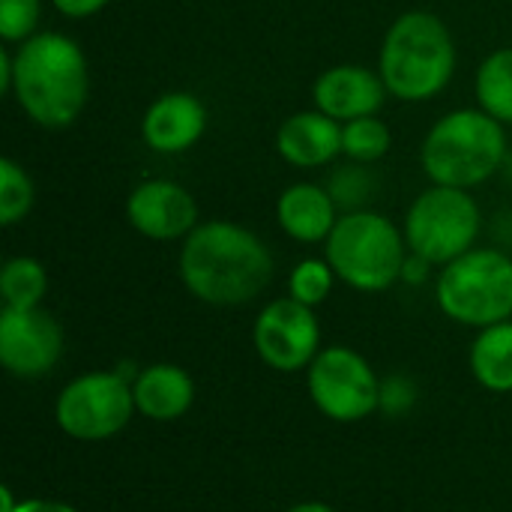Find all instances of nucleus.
Returning a JSON list of instances; mask_svg holds the SVG:
<instances>
[{
    "instance_id": "f257e3e1",
    "label": "nucleus",
    "mask_w": 512,
    "mask_h": 512,
    "mask_svg": "<svg viewBox=\"0 0 512 512\" xmlns=\"http://www.w3.org/2000/svg\"><path fill=\"white\" fill-rule=\"evenodd\" d=\"M180 282L207 306H246L264 294L273 279L267 243L246 225L213 219L201 222L180 246Z\"/></svg>"
},
{
    "instance_id": "f03ea898",
    "label": "nucleus",
    "mask_w": 512,
    "mask_h": 512,
    "mask_svg": "<svg viewBox=\"0 0 512 512\" xmlns=\"http://www.w3.org/2000/svg\"><path fill=\"white\" fill-rule=\"evenodd\" d=\"M12 96L36 126H72L90 96L87 54L72 36L39 30L12 51Z\"/></svg>"
},
{
    "instance_id": "7ed1b4c3",
    "label": "nucleus",
    "mask_w": 512,
    "mask_h": 512,
    "mask_svg": "<svg viewBox=\"0 0 512 512\" xmlns=\"http://www.w3.org/2000/svg\"><path fill=\"white\" fill-rule=\"evenodd\" d=\"M456 42L450 27L426 12H402L384 33L378 72L387 93L402 102H429L441 96L456 75Z\"/></svg>"
},
{
    "instance_id": "20e7f679",
    "label": "nucleus",
    "mask_w": 512,
    "mask_h": 512,
    "mask_svg": "<svg viewBox=\"0 0 512 512\" xmlns=\"http://www.w3.org/2000/svg\"><path fill=\"white\" fill-rule=\"evenodd\" d=\"M507 162V126L477 108H456L432 123L420 147V165L438 186L474 189Z\"/></svg>"
},
{
    "instance_id": "39448f33",
    "label": "nucleus",
    "mask_w": 512,
    "mask_h": 512,
    "mask_svg": "<svg viewBox=\"0 0 512 512\" xmlns=\"http://www.w3.org/2000/svg\"><path fill=\"white\" fill-rule=\"evenodd\" d=\"M408 252L405 231L369 207L342 213L324 243V258L336 270V279L363 294H381L402 282Z\"/></svg>"
},
{
    "instance_id": "423d86ee",
    "label": "nucleus",
    "mask_w": 512,
    "mask_h": 512,
    "mask_svg": "<svg viewBox=\"0 0 512 512\" xmlns=\"http://www.w3.org/2000/svg\"><path fill=\"white\" fill-rule=\"evenodd\" d=\"M438 309L462 327H492L512 318V258L492 246H474L441 267L435 279Z\"/></svg>"
},
{
    "instance_id": "0eeeda50",
    "label": "nucleus",
    "mask_w": 512,
    "mask_h": 512,
    "mask_svg": "<svg viewBox=\"0 0 512 512\" xmlns=\"http://www.w3.org/2000/svg\"><path fill=\"white\" fill-rule=\"evenodd\" d=\"M402 231L414 255L444 267L477 246L483 213L471 189L432 183L411 201Z\"/></svg>"
},
{
    "instance_id": "6e6552de",
    "label": "nucleus",
    "mask_w": 512,
    "mask_h": 512,
    "mask_svg": "<svg viewBox=\"0 0 512 512\" xmlns=\"http://www.w3.org/2000/svg\"><path fill=\"white\" fill-rule=\"evenodd\" d=\"M132 414H138L132 381L120 372H84L72 378L54 402L60 432L84 444L120 435Z\"/></svg>"
},
{
    "instance_id": "1a4fd4ad",
    "label": "nucleus",
    "mask_w": 512,
    "mask_h": 512,
    "mask_svg": "<svg viewBox=\"0 0 512 512\" xmlns=\"http://www.w3.org/2000/svg\"><path fill=\"white\" fill-rule=\"evenodd\" d=\"M306 387L312 405L336 423H360L381 411V378L369 360L348 345L321 348L306 369Z\"/></svg>"
},
{
    "instance_id": "9d476101",
    "label": "nucleus",
    "mask_w": 512,
    "mask_h": 512,
    "mask_svg": "<svg viewBox=\"0 0 512 512\" xmlns=\"http://www.w3.org/2000/svg\"><path fill=\"white\" fill-rule=\"evenodd\" d=\"M252 345L273 372H303L321 354V324L312 306L282 297L267 303L252 327Z\"/></svg>"
},
{
    "instance_id": "9b49d317",
    "label": "nucleus",
    "mask_w": 512,
    "mask_h": 512,
    "mask_svg": "<svg viewBox=\"0 0 512 512\" xmlns=\"http://www.w3.org/2000/svg\"><path fill=\"white\" fill-rule=\"evenodd\" d=\"M63 354V327L54 315L39 309L0 312V366L21 381L45 378Z\"/></svg>"
},
{
    "instance_id": "f8f14e48",
    "label": "nucleus",
    "mask_w": 512,
    "mask_h": 512,
    "mask_svg": "<svg viewBox=\"0 0 512 512\" xmlns=\"http://www.w3.org/2000/svg\"><path fill=\"white\" fill-rule=\"evenodd\" d=\"M126 219L141 237L156 243L186 240L201 225L192 192L165 177L144 180L129 192Z\"/></svg>"
},
{
    "instance_id": "ddd939ff",
    "label": "nucleus",
    "mask_w": 512,
    "mask_h": 512,
    "mask_svg": "<svg viewBox=\"0 0 512 512\" xmlns=\"http://www.w3.org/2000/svg\"><path fill=\"white\" fill-rule=\"evenodd\" d=\"M312 96L318 111L330 114L339 123H348L378 114L390 93L378 69L360 63H339L315 78Z\"/></svg>"
},
{
    "instance_id": "4468645a",
    "label": "nucleus",
    "mask_w": 512,
    "mask_h": 512,
    "mask_svg": "<svg viewBox=\"0 0 512 512\" xmlns=\"http://www.w3.org/2000/svg\"><path fill=\"white\" fill-rule=\"evenodd\" d=\"M207 129V108L195 93L171 90L156 96L141 120V138L153 153L177 156L192 150Z\"/></svg>"
},
{
    "instance_id": "2eb2a0df",
    "label": "nucleus",
    "mask_w": 512,
    "mask_h": 512,
    "mask_svg": "<svg viewBox=\"0 0 512 512\" xmlns=\"http://www.w3.org/2000/svg\"><path fill=\"white\" fill-rule=\"evenodd\" d=\"M276 153L294 168H324L342 156V123L330 114L309 108L282 120L276 132Z\"/></svg>"
},
{
    "instance_id": "dca6fc26",
    "label": "nucleus",
    "mask_w": 512,
    "mask_h": 512,
    "mask_svg": "<svg viewBox=\"0 0 512 512\" xmlns=\"http://www.w3.org/2000/svg\"><path fill=\"white\" fill-rule=\"evenodd\" d=\"M339 216L342 213H339L330 189L318 186V183H306V180L291 183L276 198V222H279L282 234H288L291 240H297L303 246L327 243Z\"/></svg>"
},
{
    "instance_id": "f3484780",
    "label": "nucleus",
    "mask_w": 512,
    "mask_h": 512,
    "mask_svg": "<svg viewBox=\"0 0 512 512\" xmlns=\"http://www.w3.org/2000/svg\"><path fill=\"white\" fill-rule=\"evenodd\" d=\"M135 411L153 423L180 420L195 402V381L183 366L153 363L144 366L132 381Z\"/></svg>"
},
{
    "instance_id": "a211bd4d",
    "label": "nucleus",
    "mask_w": 512,
    "mask_h": 512,
    "mask_svg": "<svg viewBox=\"0 0 512 512\" xmlns=\"http://www.w3.org/2000/svg\"><path fill=\"white\" fill-rule=\"evenodd\" d=\"M468 366L474 381L489 393H512V318L477 330Z\"/></svg>"
},
{
    "instance_id": "6ab92c4d",
    "label": "nucleus",
    "mask_w": 512,
    "mask_h": 512,
    "mask_svg": "<svg viewBox=\"0 0 512 512\" xmlns=\"http://www.w3.org/2000/svg\"><path fill=\"white\" fill-rule=\"evenodd\" d=\"M477 105L498 123L512 126V45L495 48L477 69L474 78Z\"/></svg>"
},
{
    "instance_id": "aec40b11",
    "label": "nucleus",
    "mask_w": 512,
    "mask_h": 512,
    "mask_svg": "<svg viewBox=\"0 0 512 512\" xmlns=\"http://www.w3.org/2000/svg\"><path fill=\"white\" fill-rule=\"evenodd\" d=\"M48 294V270L30 255L9 258L0 270V297L9 309H39Z\"/></svg>"
},
{
    "instance_id": "412c9836",
    "label": "nucleus",
    "mask_w": 512,
    "mask_h": 512,
    "mask_svg": "<svg viewBox=\"0 0 512 512\" xmlns=\"http://www.w3.org/2000/svg\"><path fill=\"white\" fill-rule=\"evenodd\" d=\"M390 144H393L390 126L378 120V114L342 123V156H348L351 162L372 165L390 153Z\"/></svg>"
},
{
    "instance_id": "4be33fe9",
    "label": "nucleus",
    "mask_w": 512,
    "mask_h": 512,
    "mask_svg": "<svg viewBox=\"0 0 512 512\" xmlns=\"http://www.w3.org/2000/svg\"><path fill=\"white\" fill-rule=\"evenodd\" d=\"M36 189L30 174L15 159H0V225L12 228L33 210Z\"/></svg>"
},
{
    "instance_id": "5701e85b",
    "label": "nucleus",
    "mask_w": 512,
    "mask_h": 512,
    "mask_svg": "<svg viewBox=\"0 0 512 512\" xmlns=\"http://www.w3.org/2000/svg\"><path fill=\"white\" fill-rule=\"evenodd\" d=\"M336 285V270L327 258H303L288 276V297L303 306H321Z\"/></svg>"
},
{
    "instance_id": "b1692460",
    "label": "nucleus",
    "mask_w": 512,
    "mask_h": 512,
    "mask_svg": "<svg viewBox=\"0 0 512 512\" xmlns=\"http://www.w3.org/2000/svg\"><path fill=\"white\" fill-rule=\"evenodd\" d=\"M327 189L336 201V207L342 213H354V210H366V204L375 195V180L369 174L366 165L360 162H348L342 168H336L327 180Z\"/></svg>"
},
{
    "instance_id": "393cba45",
    "label": "nucleus",
    "mask_w": 512,
    "mask_h": 512,
    "mask_svg": "<svg viewBox=\"0 0 512 512\" xmlns=\"http://www.w3.org/2000/svg\"><path fill=\"white\" fill-rule=\"evenodd\" d=\"M42 0H0V36L3 42H27L39 33Z\"/></svg>"
},
{
    "instance_id": "a878e982",
    "label": "nucleus",
    "mask_w": 512,
    "mask_h": 512,
    "mask_svg": "<svg viewBox=\"0 0 512 512\" xmlns=\"http://www.w3.org/2000/svg\"><path fill=\"white\" fill-rule=\"evenodd\" d=\"M414 402H417V387L408 378L393 375V378L381 381V411L396 417V414H405Z\"/></svg>"
},
{
    "instance_id": "bb28decb",
    "label": "nucleus",
    "mask_w": 512,
    "mask_h": 512,
    "mask_svg": "<svg viewBox=\"0 0 512 512\" xmlns=\"http://www.w3.org/2000/svg\"><path fill=\"white\" fill-rule=\"evenodd\" d=\"M111 0H51V6L66 18H90L102 12Z\"/></svg>"
},
{
    "instance_id": "cd10ccee",
    "label": "nucleus",
    "mask_w": 512,
    "mask_h": 512,
    "mask_svg": "<svg viewBox=\"0 0 512 512\" xmlns=\"http://www.w3.org/2000/svg\"><path fill=\"white\" fill-rule=\"evenodd\" d=\"M432 267H435V264H429L426 258L408 252V261H405V267H402V282H408V285H423V282L429 279Z\"/></svg>"
},
{
    "instance_id": "c85d7f7f",
    "label": "nucleus",
    "mask_w": 512,
    "mask_h": 512,
    "mask_svg": "<svg viewBox=\"0 0 512 512\" xmlns=\"http://www.w3.org/2000/svg\"><path fill=\"white\" fill-rule=\"evenodd\" d=\"M12 512H78L72 504H63V501H48V498H27V501H18V507Z\"/></svg>"
},
{
    "instance_id": "c756f323",
    "label": "nucleus",
    "mask_w": 512,
    "mask_h": 512,
    "mask_svg": "<svg viewBox=\"0 0 512 512\" xmlns=\"http://www.w3.org/2000/svg\"><path fill=\"white\" fill-rule=\"evenodd\" d=\"M0 90L12 93V51L0 48Z\"/></svg>"
},
{
    "instance_id": "7c9ffc66",
    "label": "nucleus",
    "mask_w": 512,
    "mask_h": 512,
    "mask_svg": "<svg viewBox=\"0 0 512 512\" xmlns=\"http://www.w3.org/2000/svg\"><path fill=\"white\" fill-rule=\"evenodd\" d=\"M285 512H336L330 504H324V501H303V504H294L291 510Z\"/></svg>"
},
{
    "instance_id": "2f4dec72",
    "label": "nucleus",
    "mask_w": 512,
    "mask_h": 512,
    "mask_svg": "<svg viewBox=\"0 0 512 512\" xmlns=\"http://www.w3.org/2000/svg\"><path fill=\"white\" fill-rule=\"evenodd\" d=\"M18 507V501L12 498V489H0V512H12Z\"/></svg>"
}]
</instances>
